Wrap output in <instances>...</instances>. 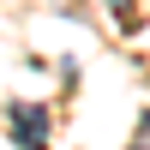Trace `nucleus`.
<instances>
[{"mask_svg":"<svg viewBox=\"0 0 150 150\" xmlns=\"http://www.w3.org/2000/svg\"><path fill=\"white\" fill-rule=\"evenodd\" d=\"M12 144L18 150H42L48 144V114L36 102H12Z\"/></svg>","mask_w":150,"mask_h":150,"instance_id":"1","label":"nucleus"}]
</instances>
